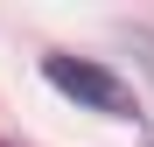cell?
I'll list each match as a JSON object with an SVG mask.
<instances>
[{
  "label": "cell",
  "instance_id": "obj_1",
  "mask_svg": "<svg viewBox=\"0 0 154 147\" xmlns=\"http://www.w3.org/2000/svg\"><path fill=\"white\" fill-rule=\"evenodd\" d=\"M42 84H49V91H63V98H77V105L98 112V119H140L133 84H126L119 70L91 63V56H63V49H49V56H42Z\"/></svg>",
  "mask_w": 154,
  "mask_h": 147
}]
</instances>
